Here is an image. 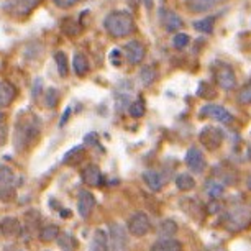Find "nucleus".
Listing matches in <instances>:
<instances>
[{"label": "nucleus", "instance_id": "27", "mask_svg": "<svg viewBox=\"0 0 251 251\" xmlns=\"http://www.w3.org/2000/svg\"><path fill=\"white\" fill-rule=\"evenodd\" d=\"M176 187L179 191L182 192H187L191 191V189L196 187V179H194L191 174H179L176 177Z\"/></svg>", "mask_w": 251, "mask_h": 251}, {"label": "nucleus", "instance_id": "31", "mask_svg": "<svg viewBox=\"0 0 251 251\" xmlns=\"http://www.w3.org/2000/svg\"><path fill=\"white\" fill-rule=\"evenodd\" d=\"M128 112H130V115L135 117V118L143 117L145 112H146V107H145V100H143V99H136L135 102H131Z\"/></svg>", "mask_w": 251, "mask_h": 251}, {"label": "nucleus", "instance_id": "43", "mask_svg": "<svg viewBox=\"0 0 251 251\" xmlns=\"http://www.w3.org/2000/svg\"><path fill=\"white\" fill-rule=\"evenodd\" d=\"M246 156H248V159L251 161V146H250V148H248V153H246Z\"/></svg>", "mask_w": 251, "mask_h": 251}, {"label": "nucleus", "instance_id": "11", "mask_svg": "<svg viewBox=\"0 0 251 251\" xmlns=\"http://www.w3.org/2000/svg\"><path fill=\"white\" fill-rule=\"evenodd\" d=\"M23 231L22 222L15 219V217H5V219L0 220V233L7 238H17L20 236Z\"/></svg>", "mask_w": 251, "mask_h": 251}, {"label": "nucleus", "instance_id": "29", "mask_svg": "<svg viewBox=\"0 0 251 251\" xmlns=\"http://www.w3.org/2000/svg\"><path fill=\"white\" fill-rule=\"evenodd\" d=\"M215 26V17H205L202 20L194 22V28L201 33H212Z\"/></svg>", "mask_w": 251, "mask_h": 251}, {"label": "nucleus", "instance_id": "30", "mask_svg": "<svg viewBox=\"0 0 251 251\" xmlns=\"http://www.w3.org/2000/svg\"><path fill=\"white\" fill-rule=\"evenodd\" d=\"M177 231V226L174 224L173 220H163L159 224V228H158V233L159 236H163V238H169V236H174Z\"/></svg>", "mask_w": 251, "mask_h": 251}, {"label": "nucleus", "instance_id": "36", "mask_svg": "<svg viewBox=\"0 0 251 251\" xmlns=\"http://www.w3.org/2000/svg\"><path fill=\"white\" fill-rule=\"evenodd\" d=\"M238 102L241 105H250L251 103V82L246 84V86L238 92Z\"/></svg>", "mask_w": 251, "mask_h": 251}, {"label": "nucleus", "instance_id": "45", "mask_svg": "<svg viewBox=\"0 0 251 251\" xmlns=\"http://www.w3.org/2000/svg\"><path fill=\"white\" fill-rule=\"evenodd\" d=\"M2 118H3V113H2V110H0V122H2Z\"/></svg>", "mask_w": 251, "mask_h": 251}, {"label": "nucleus", "instance_id": "22", "mask_svg": "<svg viewBox=\"0 0 251 251\" xmlns=\"http://www.w3.org/2000/svg\"><path fill=\"white\" fill-rule=\"evenodd\" d=\"M217 0H186V5L194 13H203L215 7Z\"/></svg>", "mask_w": 251, "mask_h": 251}, {"label": "nucleus", "instance_id": "32", "mask_svg": "<svg viewBox=\"0 0 251 251\" xmlns=\"http://www.w3.org/2000/svg\"><path fill=\"white\" fill-rule=\"evenodd\" d=\"M59 97H61V96H59L58 89L50 87L48 91H46V94H45V103H46V107L54 108V107L59 103Z\"/></svg>", "mask_w": 251, "mask_h": 251}, {"label": "nucleus", "instance_id": "25", "mask_svg": "<svg viewBox=\"0 0 251 251\" xmlns=\"http://www.w3.org/2000/svg\"><path fill=\"white\" fill-rule=\"evenodd\" d=\"M61 31H63L64 35L74 38L80 33V25L74 18H64V20L61 22Z\"/></svg>", "mask_w": 251, "mask_h": 251}, {"label": "nucleus", "instance_id": "17", "mask_svg": "<svg viewBox=\"0 0 251 251\" xmlns=\"http://www.w3.org/2000/svg\"><path fill=\"white\" fill-rule=\"evenodd\" d=\"M17 87L12 82H0V108H5L15 100Z\"/></svg>", "mask_w": 251, "mask_h": 251}, {"label": "nucleus", "instance_id": "38", "mask_svg": "<svg viewBox=\"0 0 251 251\" xmlns=\"http://www.w3.org/2000/svg\"><path fill=\"white\" fill-rule=\"evenodd\" d=\"M110 63L115 66V68H120L122 66V53L118 50L110 51Z\"/></svg>", "mask_w": 251, "mask_h": 251}, {"label": "nucleus", "instance_id": "33", "mask_svg": "<svg viewBox=\"0 0 251 251\" xmlns=\"http://www.w3.org/2000/svg\"><path fill=\"white\" fill-rule=\"evenodd\" d=\"M224 191H225L224 184L219 182V181H210L207 184V194L212 199H219L222 194H224Z\"/></svg>", "mask_w": 251, "mask_h": 251}, {"label": "nucleus", "instance_id": "37", "mask_svg": "<svg viewBox=\"0 0 251 251\" xmlns=\"http://www.w3.org/2000/svg\"><path fill=\"white\" fill-rule=\"evenodd\" d=\"M82 153H84V146H80V145H79V146H74L73 150L68 151V153L64 154L63 163H64V164H69L74 158H75V161H77V159H79V158H77V154H82Z\"/></svg>", "mask_w": 251, "mask_h": 251}, {"label": "nucleus", "instance_id": "23", "mask_svg": "<svg viewBox=\"0 0 251 251\" xmlns=\"http://www.w3.org/2000/svg\"><path fill=\"white\" fill-rule=\"evenodd\" d=\"M73 69H74V73L79 75V77H82V75H86L89 73V61L82 53H75L74 54Z\"/></svg>", "mask_w": 251, "mask_h": 251}, {"label": "nucleus", "instance_id": "18", "mask_svg": "<svg viewBox=\"0 0 251 251\" xmlns=\"http://www.w3.org/2000/svg\"><path fill=\"white\" fill-rule=\"evenodd\" d=\"M143 181L148 186V189H151L153 192H158L163 189L164 186V177L161 176L158 171H145L143 173Z\"/></svg>", "mask_w": 251, "mask_h": 251}, {"label": "nucleus", "instance_id": "7", "mask_svg": "<svg viewBox=\"0 0 251 251\" xmlns=\"http://www.w3.org/2000/svg\"><path fill=\"white\" fill-rule=\"evenodd\" d=\"M199 117H202V118L207 117L220 123H230L233 120L231 113L226 110L225 107L219 105V103H207V105H203L201 110H199Z\"/></svg>", "mask_w": 251, "mask_h": 251}, {"label": "nucleus", "instance_id": "35", "mask_svg": "<svg viewBox=\"0 0 251 251\" xmlns=\"http://www.w3.org/2000/svg\"><path fill=\"white\" fill-rule=\"evenodd\" d=\"M189 41H191V38H189L187 33H176L173 38V46L176 50H182L189 45Z\"/></svg>", "mask_w": 251, "mask_h": 251}, {"label": "nucleus", "instance_id": "24", "mask_svg": "<svg viewBox=\"0 0 251 251\" xmlns=\"http://www.w3.org/2000/svg\"><path fill=\"white\" fill-rule=\"evenodd\" d=\"M56 241H58L59 248L63 251H74L75 246H77V241H75V238L69 233V231H61Z\"/></svg>", "mask_w": 251, "mask_h": 251}, {"label": "nucleus", "instance_id": "14", "mask_svg": "<svg viewBox=\"0 0 251 251\" xmlns=\"http://www.w3.org/2000/svg\"><path fill=\"white\" fill-rule=\"evenodd\" d=\"M96 207V197L91 191H80L77 197V212L82 219H87Z\"/></svg>", "mask_w": 251, "mask_h": 251}, {"label": "nucleus", "instance_id": "4", "mask_svg": "<svg viewBox=\"0 0 251 251\" xmlns=\"http://www.w3.org/2000/svg\"><path fill=\"white\" fill-rule=\"evenodd\" d=\"M128 250V236L126 228L118 222L108 226V251H126Z\"/></svg>", "mask_w": 251, "mask_h": 251}, {"label": "nucleus", "instance_id": "41", "mask_svg": "<svg viewBox=\"0 0 251 251\" xmlns=\"http://www.w3.org/2000/svg\"><path fill=\"white\" fill-rule=\"evenodd\" d=\"M86 143L87 145H97V135L96 133H89L86 136Z\"/></svg>", "mask_w": 251, "mask_h": 251}, {"label": "nucleus", "instance_id": "9", "mask_svg": "<svg viewBox=\"0 0 251 251\" xmlns=\"http://www.w3.org/2000/svg\"><path fill=\"white\" fill-rule=\"evenodd\" d=\"M123 51H125V58L128 59V63L131 64H140L143 63L145 56H146V48L141 41H136V40H131L128 43H125L123 46Z\"/></svg>", "mask_w": 251, "mask_h": 251}, {"label": "nucleus", "instance_id": "39", "mask_svg": "<svg viewBox=\"0 0 251 251\" xmlns=\"http://www.w3.org/2000/svg\"><path fill=\"white\" fill-rule=\"evenodd\" d=\"M53 2H54V5L59 8H71V7H74L75 3H79L80 0H53Z\"/></svg>", "mask_w": 251, "mask_h": 251}, {"label": "nucleus", "instance_id": "40", "mask_svg": "<svg viewBox=\"0 0 251 251\" xmlns=\"http://www.w3.org/2000/svg\"><path fill=\"white\" fill-rule=\"evenodd\" d=\"M41 89H43V80L36 79V84L33 86V97H38L41 94Z\"/></svg>", "mask_w": 251, "mask_h": 251}, {"label": "nucleus", "instance_id": "1", "mask_svg": "<svg viewBox=\"0 0 251 251\" xmlns=\"http://www.w3.org/2000/svg\"><path fill=\"white\" fill-rule=\"evenodd\" d=\"M105 31L113 38H125L135 31V20L128 12L115 10L110 12L103 20Z\"/></svg>", "mask_w": 251, "mask_h": 251}, {"label": "nucleus", "instance_id": "28", "mask_svg": "<svg viewBox=\"0 0 251 251\" xmlns=\"http://www.w3.org/2000/svg\"><path fill=\"white\" fill-rule=\"evenodd\" d=\"M54 61H56V66H58L59 75L61 77H66V75L69 74V64H68V56H66L64 51H56Z\"/></svg>", "mask_w": 251, "mask_h": 251}, {"label": "nucleus", "instance_id": "5", "mask_svg": "<svg viewBox=\"0 0 251 251\" xmlns=\"http://www.w3.org/2000/svg\"><path fill=\"white\" fill-rule=\"evenodd\" d=\"M214 75H215L217 84H219L222 89H225V91H231V89H235L236 75H235L233 68H231L230 64L219 63L214 68Z\"/></svg>", "mask_w": 251, "mask_h": 251}, {"label": "nucleus", "instance_id": "8", "mask_svg": "<svg viewBox=\"0 0 251 251\" xmlns=\"http://www.w3.org/2000/svg\"><path fill=\"white\" fill-rule=\"evenodd\" d=\"M126 228L133 236H145L148 231L151 230V222H150V217L143 214V212H138V214L131 215L128 224H126Z\"/></svg>", "mask_w": 251, "mask_h": 251}, {"label": "nucleus", "instance_id": "19", "mask_svg": "<svg viewBox=\"0 0 251 251\" xmlns=\"http://www.w3.org/2000/svg\"><path fill=\"white\" fill-rule=\"evenodd\" d=\"M89 251H108V235L105 233V230L97 228L94 231L91 250Z\"/></svg>", "mask_w": 251, "mask_h": 251}, {"label": "nucleus", "instance_id": "34", "mask_svg": "<svg viewBox=\"0 0 251 251\" xmlns=\"http://www.w3.org/2000/svg\"><path fill=\"white\" fill-rule=\"evenodd\" d=\"M197 96L202 99H214L217 96V92L208 82H201V86L197 89Z\"/></svg>", "mask_w": 251, "mask_h": 251}, {"label": "nucleus", "instance_id": "10", "mask_svg": "<svg viewBox=\"0 0 251 251\" xmlns=\"http://www.w3.org/2000/svg\"><path fill=\"white\" fill-rule=\"evenodd\" d=\"M205 158H203V153L199 148H189L186 153V166L191 169L192 173L196 174H202L203 169H205Z\"/></svg>", "mask_w": 251, "mask_h": 251}, {"label": "nucleus", "instance_id": "6", "mask_svg": "<svg viewBox=\"0 0 251 251\" xmlns=\"http://www.w3.org/2000/svg\"><path fill=\"white\" fill-rule=\"evenodd\" d=\"M224 138H225L224 131L220 128H215V126H205V128L201 131V135H199L201 143L210 151L219 150L222 143H224Z\"/></svg>", "mask_w": 251, "mask_h": 251}, {"label": "nucleus", "instance_id": "16", "mask_svg": "<svg viewBox=\"0 0 251 251\" xmlns=\"http://www.w3.org/2000/svg\"><path fill=\"white\" fill-rule=\"evenodd\" d=\"M22 179L15 176V173L12 171L7 166H0V191L2 189H17V186H20Z\"/></svg>", "mask_w": 251, "mask_h": 251}, {"label": "nucleus", "instance_id": "42", "mask_svg": "<svg viewBox=\"0 0 251 251\" xmlns=\"http://www.w3.org/2000/svg\"><path fill=\"white\" fill-rule=\"evenodd\" d=\"M69 113H71V107L66 108V112H64V115H63V120L59 122V126H63L66 122H68V118H69Z\"/></svg>", "mask_w": 251, "mask_h": 251}, {"label": "nucleus", "instance_id": "15", "mask_svg": "<svg viewBox=\"0 0 251 251\" xmlns=\"http://www.w3.org/2000/svg\"><path fill=\"white\" fill-rule=\"evenodd\" d=\"M41 2H43V0H17L15 3L10 5V10L13 15H17V17H26V15H30Z\"/></svg>", "mask_w": 251, "mask_h": 251}, {"label": "nucleus", "instance_id": "12", "mask_svg": "<svg viewBox=\"0 0 251 251\" xmlns=\"http://www.w3.org/2000/svg\"><path fill=\"white\" fill-rule=\"evenodd\" d=\"M80 177H82V182L87 184L91 187H100L103 184V177H102V171L97 164H89L82 169L80 173Z\"/></svg>", "mask_w": 251, "mask_h": 251}, {"label": "nucleus", "instance_id": "2", "mask_svg": "<svg viewBox=\"0 0 251 251\" xmlns=\"http://www.w3.org/2000/svg\"><path fill=\"white\" fill-rule=\"evenodd\" d=\"M40 130H41V123L38 120V117H28L23 118L22 122H18L15 131V148L18 151H22L26 146H30L38 138Z\"/></svg>", "mask_w": 251, "mask_h": 251}, {"label": "nucleus", "instance_id": "13", "mask_svg": "<svg viewBox=\"0 0 251 251\" xmlns=\"http://www.w3.org/2000/svg\"><path fill=\"white\" fill-rule=\"evenodd\" d=\"M159 18H161V23H163L166 31H179L184 25L182 18L179 17L176 12L168 10V8H161Z\"/></svg>", "mask_w": 251, "mask_h": 251}, {"label": "nucleus", "instance_id": "20", "mask_svg": "<svg viewBox=\"0 0 251 251\" xmlns=\"http://www.w3.org/2000/svg\"><path fill=\"white\" fill-rule=\"evenodd\" d=\"M61 233L59 226L54 225V224H46L40 228V233H38V236H40V240L43 241V243H51V241H56L58 240V236Z\"/></svg>", "mask_w": 251, "mask_h": 251}, {"label": "nucleus", "instance_id": "26", "mask_svg": "<svg viewBox=\"0 0 251 251\" xmlns=\"http://www.w3.org/2000/svg\"><path fill=\"white\" fill-rule=\"evenodd\" d=\"M156 77H158V71H156L153 66H143L140 71V80L143 86H150L153 84Z\"/></svg>", "mask_w": 251, "mask_h": 251}, {"label": "nucleus", "instance_id": "21", "mask_svg": "<svg viewBox=\"0 0 251 251\" xmlns=\"http://www.w3.org/2000/svg\"><path fill=\"white\" fill-rule=\"evenodd\" d=\"M150 251H182V245L177 240L173 238H163L151 245Z\"/></svg>", "mask_w": 251, "mask_h": 251}, {"label": "nucleus", "instance_id": "3", "mask_svg": "<svg viewBox=\"0 0 251 251\" xmlns=\"http://www.w3.org/2000/svg\"><path fill=\"white\" fill-rule=\"evenodd\" d=\"M224 224L231 231H240L251 224V208L245 205H236L230 208L224 217Z\"/></svg>", "mask_w": 251, "mask_h": 251}, {"label": "nucleus", "instance_id": "44", "mask_svg": "<svg viewBox=\"0 0 251 251\" xmlns=\"http://www.w3.org/2000/svg\"><path fill=\"white\" fill-rule=\"evenodd\" d=\"M248 189H250V191H251V176L248 177Z\"/></svg>", "mask_w": 251, "mask_h": 251}]
</instances>
